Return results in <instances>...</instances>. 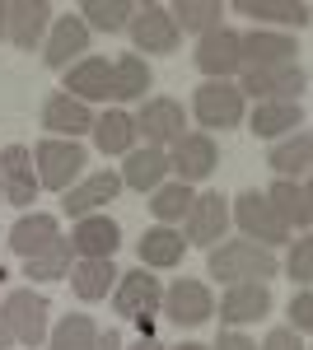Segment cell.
Returning a JSON list of instances; mask_svg holds the SVG:
<instances>
[{"label": "cell", "mask_w": 313, "mask_h": 350, "mask_svg": "<svg viewBox=\"0 0 313 350\" xmlns=\"http://www.w3.org/2000/svg\"><path fill=\"white\" fill-rule=\"evenodd\" d=\"M168 173V154L164 150H155V145H145V150H136V154H127V168H122V183L136 191L145 187H159V178Z\"/></svg>", "instance_id": "cell-26"}, {"label": "cell", "mask_w": 313, "mask_h": 350, "mask_svg": "<svg viewBox=\"0 0 313 350\" xmlns=\"http://www.w3.org/2000/svg\"><path fill=\"white\" fill-rule=\"evenodd\" d=\"M173 350H206V346H192V341H187V346H173Z\"/></svg>", "instance_id": "cell-45"}, {"label": "cell", "mask_w": 313, "mask_h": 350, "mask_svg": "<svg viewBox=\"0 0 313 350\" xmlns=\"http://www.w3.org/2000/svg\"><path fill=\"white\" fill-rule=\"evenodd\" d=\"M164 304V313L173 318L178 327H201L215 313V304H210V290L201 285V280H178L168 295L159 299Z\"/></svg>", "instance_id": "cell-8"}, {"label": "cell", "mask_w": 313, "mask_h": 350, "mask_svg": "<svg viewBox=\"0 0 313 350\" xmlns=\"http://www.w3.org/2000/svg\"><path fill=\"white\" fill-rule=\"evenodd\" d=\"M33 159H38V183H42V187L71 191L79 163H84V150H79L75 140H42Z\"/></svg>", "instance_id": "cell-4"}, {"label": "cell", "mask_w": 313, "mask_h": 350, "mask_svg": "<svg viewBox=\"0 0 313 350\" xmlns=\"http://www.w3.org/2000/svg\"><path fill=\"white\" fill-rule=\"evenodd\" d=\"M262 350H304V341L295 336V332H286V327H276L271 336H266V346Z\"/></svg>", "instance_id": "cell-40"}, {"label": "cell", "mask_w": 313, "mask_h": 350, "mask_svg": "<svg viewBox=\"0 0 313 350\" xmlns=\"http://www.w3.org/2000/svg\"><path fill=\"white\" fill-rule=\"evenodd\" d=\"M117 187H122V178L103 168V173H94V178H84L79 187H71V191H66V211L84 219L89 211H99L103 201H112V196H117Z\"/></svg>", "instance_id": "cell-22"}, {"label": "cell", "mask_w": 313, "mask_h": 350, "mask_svg": "<svg viewBox=\"0 0 313 350\" xmlns=\"http://www.w3.org/2000/svg\"><path fill=\"white\" fill-rule=\"evenodd\" d=\"M94 140H99L103 154H127L131 140H136V122H131L127 112H103L94 122Z\"/></svg>", "instance_id": "cell-30"}, {"label": "cell", "mask_w": 313, "mask_h": 350, "mask_svg": "<svg viewBox=\"0 0 313 350\" xmlns=\"http://www.w3.org/2000/svg\"><path fill=\"white\" fill-rule=\"evenodd\" d=\"M183 234H173L168 224H159V229H150L145 239H140V262L145 267H178L183 262Z\"/></svg>", "instance_id": "cell-27"}, {"label": "cell", "mask_w": 313, "mask_h": 350, "mask_svg": "<svg viewBox=\"0 0 313 350\" xmlns=\"http://www.w3.org/2000/svg\"><path fill=\"white\" fill-rule=\"evenodd\" d=\"M94 350H122V336H117V332H103V336L94 341Z\"/></svg>", "instance_id": "cell-42"}, {"label": "cell", "mask_w": 313, "mask_h": 350, "mask_svg": "<svg viewBox=\"0 0 313 350\" xmlns=\"http://www.w3.org/2000/svg\"><path fill=\"white\" fill-rule=\"evenodd\" d=\"M84 47H89V28L79 24V19H71V14H66V19L52 28V38H47V52H42V56H47V66H52V70H66V66H71V61H75Z\"/></svg>", "instance_id": "cell-21"}, {"label": "cell", "mask_w": 313, "mask_h": 350, "mask_svg": "<svg viewBox=\"0 0 313 350\" xmlns=\"http://www.w3.org/2000/svg\"><path fill=\"white\" fill-rule=\"evenodd\" d=\"M47 14H52V5L47 0H14V5H5V33L14 38V47H38V38L47 33Z\"/></svg>", "instance_id": "cell-12"}, {"label": "cell", "mask_w": 313, "mask_h": 350, "mask_svg": "<svg viewBox=\"0 0 313 350\" xmlns=\"http://www.w3.org/2000/svg\"><path fill=\"white\" fill-rule=\"evenodd\" d=\"M197 66L206 70L210 80H225L238 70V33L229 28H210L206 38L197 42Z\"/></svg>", "instance_id": "cell-14"}, {"label": "cell", "mask_w": 313, "mask_h": 350, "mask_svg": "<svg viewBox=\"0 0 313 350\" xmlns=\"http://www.w3.org/2000/svg\"><path fill=\"white\" fill-rule=\"evenodd\" d=\"M295 61V42L281 33H248L238 38V70H262V66H286Z\"/></svg>", "instance_id": "cell-13"}, {"label": "cell", "mask_w": 313, "mask_h": 350, "mask_svg": "<svg viewBox=\"0 0 313 350\" xmlns=\"http://www.w3.org/2000/svg\"><path fill=\"white\" fill-rule=\"evenodd\" d=\"M150 89V66L140 56H122L112 66V98H140Z\"/></svg>", "instance_id": "cell-33"}, {"label": "cell", "mask_w": 313, "mask_h": 350, "mask_svg": "<svg viewBox=\"0 0 313 350\" xmlns=\"http://www.w3.org/2000/svg\"><path fill=\"white\" fill-rule=\"evenodd\" d=\"M0 196H5V191H0Z\"/></svg>", "instance_id": "cell-47"}, {"label": "cell", "mask_w": 313, "mask_h": 350, "mask_svg": "<svg viewBox=\"0 0 313 350\" xmlns=\"http://www.w3.org/2000/svg\"><path fill=\"white\" fill-rule=\"evenodd\" d=\"M0 38H5V5H0Z\"/></svg>", "instance_id": "cell-46"}, {"label": "cell", "mask_w": 313, "mask_h": 350, "mask_svg": "<svg viewBox=\"0 0 313 350\" xmlns=\"http://www.w3.org/2000/svg\"><path fill=\"white\" fill-rule=\"evenodd\" d=\"M309 159H313V135L299 131L295 140H286V145H276L271 154H266V163L286 178V183H299L304 173H309Z\"/></svg>", "instance_id": "cell-25"}, {"label": "cell", "mask_w": 313, "mask_h": 350, "mask_svg": "<svg viewBox=\"0 0 313 350\" xmlns=\"http://www.w3.org/2000/svg\"><path fill=\"white\" fill-rule=\"evenodd\" d=\"M234 219L243 234H253V239H262V247H271V243H286L290 239V224L276 211H271V201L266 196H258V191H243L234 206Z\"/></svg>", "instance_id": "cell-6"}, {"label": "cell", "mask_w": 313, "mask_h": 350, "mask_svg": "<svg viewBox=\"0 0 313 350\" xmlns=\"http://www.w3.org/2000/svg\"><path fill=\"white\" fill-rule=\"evenodd\" d=\"M159 299H164V290H159L155 275L131 271L127 280H122V290H117V313H127V318H150L159 308Z\"/></svg>", "instance_id": "cell-19"}, {"label": "cell", "mask_w": 313, "mask_h": 350, "mask_svg": "<svg viewBox=\"0 0 313 350\" xmlns=\"http://www.w3.org/2000/svg\"><path fill=\"white\" fill-rule=\"evenodd\" d=\"M238 14H253V19H266V24H309V5L304 0H238Z\"/></svg>", "instance_id": "cell-28"}, {"label": "cell", "mask_w": 313, "mask_h": 350, "mask_svg": "<svg viewBox=\"0 0 313 350\" xmlns=\"http://www.w3.org/2000/svg\"><path fill=\"white\" fill-rule=\"evenodd\" d=\"M117 243H122V234H117V224H112L108 215H84L75 224L71 247H75L84 262H94V257H112V252H117Z\"/></svg>", "instance_id": "cell-17"}, {"label": "cell", "mask_w": 313, "mask_h": 350, "mask_svg": "<svg viewBox=\"0 0 313 350\" xmlns=\"http://www.w3.org/2000/svg\"><path fill=\"white\" fill-rule=\"evenodd\" d=\"M0 327L10 332V341L38 350V346H42V336H47V299L33 295V290H14V295L5 299Z\"/></svg>", "instance_id": "cell-2"}, {"label": "cell", "mask_w": 313, "mask_h": 350, "mask_svg": "<svg viewBox=\"0 0 313 350\" xmlns=\"http://www.w3.org/2000/svg\"><path fill=\"white\" fill-rule=\"evenodd\" d=\"M136 350H164V346H159L155 336H140V346H136Z\"/></svg>", "instance_id": "cell-43"}, {"label": "cell", "mask_w": 313, "mask_h": 350, "mask_svg": "<svg viewBox=\"0 0 313 350\" xmlns=\"http://www.w3.org/2000/svg\"><path fill=\"white\" fill-rule=\"evenodd\" d=\"M290 318H295V327H299V332H309V327H313V299H309V290L290 304Z\"/></svg>", "instance_id": "cell-39"}, {"label": "cell", "mask_w": 313, "mask_h": 350, "mask_svg": "<svg viewBox=\"0 0 313 350\" xmlns=\"http://www.w3.org/2000/svg\"><path fill=\"white\" fill-rule=\"evenodd\" d=\"M42 126L75 140V135L94 131V117H89V108H84L79 98H71V94H52V98H47V108H42Z\"/></svg>", "instance_id": "cell-18"}, {"label": "cell", "mask_w": 313, "mask_h": 350, "mask_svg": "<svg viewBox=\"0 0 313 350\" xmlns=\"http://www.w3.org/2000/svg\"><path fill=\"white\" fill-rule=\"evenodd\" d=\"M56 239H61L56 215H24L14 229H10V247H14L24 262H28V257H38V252H47Z\"/></svg>", "instance_id": "cell-20"}, {"label": "cell", "mask_w": 313, "mask_h": 350, "mask_svg": "<svg viewBox=\"0 0 313 350\" xmlns=\"http://www.w3.org/2000/svg\"><path fill=\"white\" fill-rule=\"evenodd\" d=\"M304 122L299 103H258L253 112V135H281V131H295Z\"/></svg>", "instance_id": "cell-32"}, {"label": "cell", "mask_w": 313, "mask_h": 350, "mask_svg": "<svg viewBox=\"0 0 313 350\" xmlns=\"http://www.w3.org/2000/svg\"><path fill=\"white\" fill-rule=\"evenodd\" d=\"M215 350H258V346H253V341H248L243 332H225V336H220V346H215Z\"/></svg>", "instance_id": "cell-41"}, {"label": "cell", "mask_w": 313, "mask_h": 350, "mask_svg": "<svg viewBox=\"0 0 313 350\" xmlns=\"http://www.w3.org/2000/svg\"><path fill=\"white\" fill-rule=\"evenodd\" d=\"M136 122V131H145V140L150 145H178L183 140V103H173V98H150L145 108H140V117H131Z\"/></svg>", "instance_id": "cell-9"}, {"label": "cell", "mask_w": 313, "mask_h": 350, "mask_svg": "<svg viewBox=\"0 0 313 350\" xmlns=\"http://www.w3.org/2000/svg\"><path fill=\"white\" fill-rule=\"evenodd\" d=\"M304 84L309 75L286 61V66H262V70H243V84H238V94H253L258 103H295L299 94H304Z\"/></svg>", "instance_id": "cell-3"}, {"label": "cell", "mask_w": 313, "mask_h": 350, "mask_svg": "<svg viewBox=\"0 0 313 350\" xmlns=\"http://www.w3.org/2000/svg\"><path fill=\"white\" fill-rule=\"evenodd\" d=\"M131 38H136V47L140 52H173L178 47V28L168 19V10L164 5H140V10H131Z\"/></svg>", "instance_id": "cell-7"}, {"label": "cell", "mask_w": 313, "mask_h": 350, "mask_svg": "<svg viewBox=\"0 0 313 350\" xmlns=\"http://www.w3.org/2000/svg\"><path fill=\"white\" fill-rule=\"evenodd\" d=\"M0 191L10 196V206H28L38 196V178H33V154L24 145H10L0 154Z\"/></svg>", "instance_id": "cell-10"}, {"label": "cell", "mask_w": 313, "mask_h": 350, "mask_svg": "<svg viewBox=\"0 0 313 350\" xmlns=\"http://www.w3.org/2000/svg\"><path fill=\"white\" fill-rule=\"evenodd\" d=\"M266 201H271V211L286 219V224L309 229V219H313V206H309V201H313V196H309V187H304V183H286V178H281V183L271 187V196H266Z\"/></svg>", "instance_id": "cell-24"}, {"label": "cell", "mask_w": 313, "mask_h": 350, "mask_svg": "<svg viewBox=\"0 0 313 350\" xmlns=\"http://www.w3.org/2000/svg\"><path fill=\"white\" fill-rule=\"evenodd\" d=\"M84 14H89V24H94V28L117 33V28H127L131 5H127V0H84Z\"/></svg>", "instance_id": "cell-37"}, {"label": "cell", "mask_w": 313, "mask_h": 350, "mask_svg": "<svg viewBox=\"0 0 313 350\" xmlns=\"http://www.w3.org/2000/svg\"><path fill=\"white\" fill-rule=\"evenodd\" d=\"M71 243L66 239H56L47 252H38V257H28V275L33 280H61V275H71Z\"/></svg>", "instance_id": "cell-34"}, {"label": "cell", "mask_w": 313, "mask_h": 350, "mask_svg": "<svg viewBox=\"0 0 313 350\" xmlns=\"http://www.w3.org/2000/svg\"><path fill=\"white\" fill-rule=\"evenodd\" d=\"M225 224H229V206L206 191V196H192V211H187V243H197V247H210V243L225 234Z\"/></svg>", "instance_id": "cell-11"}, {"label": "cell", "mask_w": 313, "mask_h": 350, "mask_svg": "<svg viewBox=\"0 0 313 350\" xmlns=\"http://www.w3.org/2000/svg\"><path fill=\"white\" fill-rule=\"evenodd\" d=\"M5 346H10V332H5V327H0V350H5Z\"/></svg>", "instance_id": "cell-44"}, {"label": "cell", "mask_w": 313, "mask_h": 350, "mask_svg": "<svg viewBox=\"0 0 313 350\" xmlns=\"http://www.w3.org/2000/svg\"><path fill=\"white\" fill-rule=\"evenodd\" d=\"M94 341H99V332H94V323H89L84 313L66 318V323L52 332V350H94Z\"/></svg>", "instance_id": "cell-35"}, {"label": "cell", "mask_w": 313, "mask_h": 350, "mask_svg": "<svg viewBox=\"0 0 313 350\" xmlns=\"http://www.w3.org/2000/svg\"><path fill=\"white\" fill-rule=\"evenodd\" d=\"M168 19H173L178 33H201L206 38L210 28H220V5L215 0H178L168 10Z\"/></svg>", "instance_id": "cell-29"}, {"label": "cell", "mask_w": 313, "mask_h": 350, "mask_svg": "<svg viewBox=\"0 0 313 350\" xmlns=\"http://www.w3.org/2000/svg\"><path fill=\"white\" fill-rule=\"evenodd\" d=\"M168 168L178 173V183H201V178H210V168H215V140L210 135H183L173 145Z\"/></svg>", "instance_id": "cell-16"}, {"label": "cell", "mask_w": 313, "mask_h": 350, "mask_svg": "<svg viewBox=\"0 0 313 350\" xmlns=\"http://www.w3.org/2000/svg\"><path fill=\"white\" fill-rule=\"evenodd\" d=\"M290 275H295L299 285H309V280H313V243H309V239L295 243V257H290Z\"/></svg>", "instance_id": "cell-38"}, {"label": "cell", "mask_w": 313, "mask_h": 350, "mask_svg": "<svg viewBox=\"0 0 313 350\" xmlns=\"http://www.w3.org/2000/svg\"><path fill=\"white\" fill-rule=\"evenodd\" d=\"M266 308H271V290L262 280H234L229 295L220 299L225 323H253V318H266Z\"/></svg>", "instance_id": "cell-15"}, {"label": "cell", "mask_w": 313, "mask_h": 350, "mask_svg": "<svg viewBox=\"0 0 313 350\" xmlns=\"http://www.w3.org/2000/svg\"><path fill=\"white\" fill-rule=\"evenodd\" d=\"M192 108H197V122H201V126H220V131H225V126H238V122H243V94L225 80H210V84L197 89Z\"/></svg>", "instance_id": "cell-5"}, {"label": "cell", "mask_w": 313, "mask_h": 350, "mask_svg": "<svg viewBox=\"0 0 313 350\" xmlns=\"http://www.w3.org/2000/svg\"><path fill=\"white\" fill-rule=\"evenodd\" d=\"M71 280H75V295L94 304V299H103L108 290H112L117 271H112V262H108V257H94V262H79V267L71 271Z\"/></svg>", "instance_id": "cell-31"}, {"label": "cell", "mask_w": 313, "mask_h": 350, "mask_svg": "<svg viewBox=\"0 0 313 350\" xmlns=\"http://www.w3.org/2000/svg\"><path fill=\"white\" fill-rule=\"evenodd\" d=\"M150 211H155V219H183L187 211H192V191H187V183H168V187L155 191V201H150Z\"/></svg>", "instance_id": "cell-36"}, {"label": "cell", "mask_w": 313, "mask_h": 350, "mask_svg": "<svg viewBox=\"0 0 313 350\" xmlns=\"http://www.w3.org/2000/svg\"><path fill=\"white\" fill-rule=\"evenodd\" d=\"M210 275H220L229 285L234 280H266V275H276V257H271V247L234 239V243H225V247L210 252Z\"/></svg>", "instance_id": "cell-1"}, {"label": "cell", "mask_w": 313, "mask_h": 350, "mask_svg": "<svg viewBox=\"0 0 313 350\" xmlns=\"http://www.w3.org/2000/svg\"><path fill=\"white\" fill-rule=\"evenodd\" d=\"M66 89L75 94L79 103H84V98H108V94H112V66L99 61V56H89V61H79L75 70L66 75Z\"/></svg>", "instance_id": "cell-23"}]
</instances>
